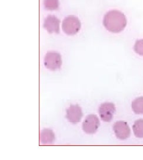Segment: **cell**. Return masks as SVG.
<instances>
[{
    "mask_svg": "<svg viewBox=\"0 0 143 160\" xmlns=\"http://www.w3.org/2000/svg\"><path fill=\"white\" fill-rule=\"evenodd\" d=\"M125 15L118 10H111L106 13L103 25L107 30L113 33H119L124 30L127 25Z\"/></svg>",
    "mask_w": 143,
    "mask_h": 160,
    "instance_id": "6da1fadb",
    "label": "cell"
},
{
    "mask_svg": "<svg viewBox=\"0 0 143 160\" xmlns=\"http://www.w3.org/2000/svg\"><path fill=\"white\" fill-rule=\"evenodd\" d=\"M81 24L79 19L73 15H70L64 19L62 24L63 31L68 35H74L79 32Z\"/></svg>",
    "mask_w": 143,
    "mask_h": 160,
    "instance_id": "7a4b0ae2",
    "label": "cell"
},
{
    "mask_svg": "<svg viewBox=\"0 0 143 160\" xmlns=\"http://www.w3.org/2000/svg\"><path fill=\"white\" fill-rule=\"evenodd\" d=\"M44 65L51 71H56L60 69L62 65L61 55L57 52H48L44 58Z\"/></svg>",
    "mask_w": 143,
    "mask_h": 160,
    "instance_id": "3957f363",
    "label": "cell"
},
{
    "mask_svg": "<svg viewBox=\"0 0 143 160\" xmlns=\"http://www.w3.org/2000/svg\"><path fill=\"white\" fill-rule=\"evenodd\" d=\"M100 126L99 118L95 114H89L86 117L82 123V130L89 134H94L97 131Z\"/></svg>",
    "mask_w": 143,
    "mask_h": 160,
    "instance_id": "277c9868",
    "label": "cell"
},
{
    "mask_svg": "<svg viewBox=\"0 0 143 160\" xmlns=\"http://www.w3.org/2000/svg\"><path fill=\"white\" fill-rule=\"evenodd\" d=\"M101 118L105 122H110L113 118L115 113L114 104L111 102H105L101 104L98 109Z\"/></svg>",
    "mask_w": 143,
    "mask_h": 160,
    "instance_id": "5b68a950",
    "label": "cell"
},
{
    "mask_svg": "<svg viewBox=\"0 0 143 160\" xmlns=\"http://www.w3.org/2000/svg\"><path fill=\"white\" fill-rule=\"evenodd\" d=\"M113 130L117 138L119 140H125L131 134V130L128 124L124 121H118L115 122Z\"/></svg>",
    "mask_w": 143,
    "mask_h": 160,
    "instance_id": "8992f818",
    "label": "cell"
},
{
    "mask_svg": "<svg viewBox=\"0 0 143 160\" xmlns=\"http://www.w3.org/2000/svg\"><path fill=\"white\" fill-rule=\"evenodd\" d=\"M66 118L72 124H77L81 121L82 118V112L81 108L78 105H70L66 111Z\"/></svg>",
    "mask_w": 143,
    "mask_h": 160,
    "instance_id": "52a82bcc",
    "label": "cell"
},
{
    "mask_svg": "<svg viewBox=\"0 0 143 160\" xmlns=\"http://www.w3.org/2000/svg\"><path fill=\"white\" fill-rule=\"evenodd\" d=\"M60 20L54 15H49L44 22V28L50 33H58L60 31Z\"/></svg>",
    "mask_w": 143,
    "mask_h": 160,
    "instance_id": "ba28073f",
    "label": "cell"
},
{
    "mask_svg": "<svg viewBox=\"0 0 143 160\" xmlns=\"http://www.w3.org/2000/svg\"><path fill=\"white\" fill-rule=\"evenodd\" d=\"M40 139L43 144H51L55 141V134L53 130L45 128L41 132Z\"/></svg>",
    "mask_w": 143,
    "mask_h": 160,
    "instance_id": "9c48e42d",
    "label": "cell"
},
{
    "mask_svg": "<svg viewBox=\"0 0 143 160\" xmlns=\"http://www.w3.org/2000/svg\"><path fill=\"white\" fill-rule=\"evenodd\" d=\"M131 107L135 114H143V97H139L134 100Z\"/></svg>",
    "mask_w": 143,
    "mask_h": 160,
    "instance_id": "30bf717a",
    "label": "cell"
},
{
    "mask_svg": "<svg viewBox=\"0 0 143 160\" xmlns=\"http://www.w3.org/2000/svg\"><path fill=\"white\" fill-rule=\"evenodd\" d=\"M134 134L138 138H143V119L135 121L133 126Z\"/></svg>",
    "mask_w": 143,
    "mask_h": 160,
    "instance_id": "8fae6325",
    "label": "cell"
},
{
    "mask_svg": "<svg viewBox=\"0 0 143 160\" xmlns=\"http://www.w3.org/2000/svg\"><path fill=\"white\" fill-rule=\"evenodd\" d=\"M45 8L50 11L57 10L60 5L59 0H44Z\"/></svg>",
    "mask_w": 143,
    "mask_h": 160,
    "instance_id": "7c38bea8",
    "label": "cell"
},
{
    "mask_svg": "<svg viewBox=\"0 0 143 160\" xmlns=\"http://www.w3.org/2000/svg\"><path fill=\"white\" fill-rule=\"evenodd\" d=\"M134 50L136 53L143 56V39H139L136 41L134 47Z\"/></svg>",
    "mask_w": 143,
    "mask_h": 160,
    "instance_id": "4fadbf2b",
    "label": "cell"
}]
</instances>
